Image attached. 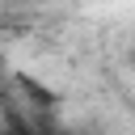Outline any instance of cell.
<instances>
[{
    "label": "cell",
    "mask_w": 135,
    "mask_h": 135,
    "mask_svg": "<svg viewBox=\"0 0 135 135\" xmlns=\"http://www.w3.org/2000/svg\"><path fill=\"white\" fill-rule=\"evenodd\" d=\"M0 135H21V131H8V127H0Z\"/></svg>",
    "instance_id": "1"
}]
</instances>
